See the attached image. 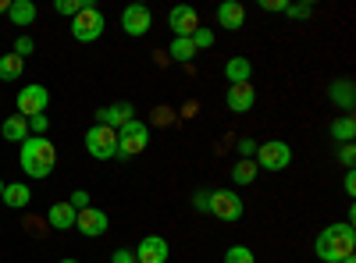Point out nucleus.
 Masks as SVG:
<instances>
[{
	"mask_svg": "<svg viewBox=\"0 0 356 263\" xmlns=\"http://www.w3.org/2000/svg\"><path fill=\"white\" fill-rule=\"evenodd\" d=\"M68 203H72V210L79 214V210H86V207H89V192H86V189H79V192H72V199H68Z\"/></svg>",
	"mask_w": 356,
	"mask_h": 263,
	"instance_id": "c9c22d12",
	"label": "nucleus"
},
{
	"mask_svg": "<svg viewBox=\"0 0 356 263\" xmlns=\"http://www.w3.org/2000/svg\"><path fill=\"white\" fill-rule=\"evenodd\" d=\"M0 135H4L8 142H25L29 139V121L22 118V114H8L4 125H0Z\"/></svg>",
	"mask_w": 356,
	"mask_h": 263,
	"instance_id": "aec40b11",
	"label": "nucleus"
},
{
	"mask_svg": "<svg viewBox=\"0 0 356 263\" xmlns=\"http://www.w3.org/2000/svg\"><path fill=\"white\" fill-rule=\"evenodd\" d=\"M328 100H332L339 110L353 114V103H356V85H353V78H335V82L328 85Z\"/></svg>",
	"mask_w": 356,
	"mask_h": 263,
	"instance_id": "dca6fc26",
	"label": "nucleus"
},
{
	"mask_svg": "<svg viewBox=\"0 0 356 263\" xmlns=\"http://www.w3.org/2000/svg\"><path fill=\"white\" fill-rule=\"evenodd\" d=\"M61 263H79V260H61Z\"/></svg>",
	"mask_w": 356,
	"mask_h": 263,
	"instance_id": "c03bdc74",
	"label": "nucleus"
},
{
	"mask_svg": "<svg viewBox=\"0 0 356 263\" xmlns=\"http://www.w3.org/2000/svg\"><path fill=\"white\" fill-rule=\"evenodd\" d=\"M47 224H50V228H57V231L75 228V210H72V203H54L50 214H47Z\"/></svg>",
	"mask_w": 356,
	"mask_h": 263,
	"instance_id": "412c9836",
	"label": "nucleus"
},
{
	"mask_svg": "<svg viewBox=\"0 0 356 263\" xmlns=\"http://www.w3.org/2000/svg\"><path fill=\"white\" fill-rule=\"evenodd\" d=\"M260 8H264V11H285L289 0H260Z\"/></svg>",
	"mask_w": 356,
	"mask_h": 263,
	"instance_id": "4c0bfd02",
	"label": "nucleus"
},
{
	"mask_svg": "<svg viewBox=\"0 0 356 263\" xmlns=\"http://www.w3.org/2000/svg\"><path fill=\"white\" fill-rule=\"evenodd\" d=\"M257 139H239V142H235V150H239V160H253L257 157Z\"/></svg>",
	"mask_w": 356,
	"mask_h": 263,
	"instance_id": "c85d7f7f",
	"label": "nucleus"
},
{
	"mask_svg": "<svg viewBox=\"0 0 356 263\" xmlns=\"http://www.w3.org/2000/svg\"><path fill=\"white\" fill-rule=\"evenodd\" d=\"M257 174H260L257 160H239V164L232 167V182L235 185H250V182H257Z\"/></svg>",
	"mask_w": 356,
	"mask_h": 263,
	"instance_id": "b1692460",
	"label": "nucleus"
},
{
	"mask_svg": "<svg viewBox=\"0 0 356 263\" xmlns=\"http://www.w3.org/2000/svg\"><path fill=\"white\" fill-rule=\"evenodd\" d=\"M8 8H11V0H0V15H8Z\"/></svg>",
	"mask_w": 356,
	"mask_h": 263,
	"instance_id": "a19ab883",
	"label": "nucleus"
},
{
	"mask_svg": "<svg viewBox=\"0 0 356 263\" xmlns=\"http://www.w3.org/2000/svg\"><path fill=\"white\" fill-rule=\"evenodd\" d=\"M353 135H356V118H353V114H342V118H335L332 121V139L335 142H353Z\"/></svg>",
	"mask_w": 356,
	"mask_h": 263,
	"instance_id": "4be33fe9",
	"label": "nucleus"
},
{
	"mask_svg": "<svg viewBox=\"0 0 356 263\" xmlns=\"http://www.w3.org/2000/svg\"><path fill=\"white\" fill-rule=\"evenodd\" d=\"M189 40H193L196 50H211V46H214V33H211V28H196Z\"/></svg>",
	"mask_w": 356,
	"mask_h": 263,
	"instance_id": "cd10ccee",
	"label": "nucleus"
},
{
	"mask_svg": "<svg viewBox=\"0 0 356 263\" xmlns=\"http://www.w3.org/2000/svg\"><path fill=\"white\" fill-rule=\"evenodd\" d=\"M214 22H218L221 28H228V33H235V28L246 25V8L239 4V0H225V4L214 11Z\"/></svg>",
	"mask_w": 356,
	"mask_h": 263,
	"instance_id": "2eb2a0df",
	"label": "nucleus"
},
{
	"mask_svg": "<svg viewBox=\"0 0 356 263\" xmlns=\"http://www.w3.org/2000/svg\"><path fill=\"white\" fill-rule=\"evenodd\" d=\"M0 203H8L11 210H25L29 203H33V192H29V185H22V182H11V185H4Z\"/></svg>",
	"mask_w": 356,
	"mask_h": 263,
	"instance_id": "6ab92c4d",
	"label": "nucleus"
},
{
	"mask_svg": "<svg viewBox=\"0 0 356 263\" xmlns=\"http://www.w3.org/2000/svg\"><path fill=\"white\" fill-rule=\"evenodd\" d=\"M339 160H342V167H346V171H353V164H356V146H353V142H346V146H342Z\"/></svg>",
	"mask_w": 356,
	"mask_h": 263,
	"instance_id": "f704fd0d",
	"label": "nucleus"
},
{
	"mask_svg": "<svg viewBox=\"0 0 356 263\" xmlns=\"http://www.w3.org/2000/svg\"><path fill=\"white\" fill-rule=\"evenodd\" d=\"M193 57H196V46H193V40H171V46H168V61L189 65Z\"/></svg>",
	"mask_w": 356,
	"mask_h": 263,
	"instance_id": "5701e85b",
	"label": "nucleus"
},
{
	"mask_svg": "<svg viewBox=\"0 0 356 263\" xmlns=\"http://www.w3.org/2000/svg\"><path fill=\"white\" fill-rule=\"evenodd\" d=\"M285 15H289V18H310V15H314V4H310V0H300V4H289Z\"/></svg>",
	"mask_w": 356,
	"mask_h": 263,
	"instance_id": "c756f323",
	"label": "nucleus"
},
{
	"mask_svg": "<svg viewBox=\"0 0 356 263\" xmlns=\"http://www.w3.org/2000/svg\"><path fill=\"white\" fill-rule=\"evenodd\" d=\"M225 78H228V85L250 82V78H253V65H250V57H228V61H225Z\"/></svg>",
	"mask_w": 356,
	"mask_h": 263,
	"instance_id": "f3484780",
	"label": "nucleus"
},
{
	"mask_svg": "<svg viewBox=\"0 0 356 263\" xmlns=\"http://www.w3.org/2000/svg\"><path fill=\"white\" fill-rule=\"evenodd\" d=\"M57 167V150L47 135H29L22 142V171L29 178H50V171Z\"/></svg>",
	"mask_w": 356,
	"mask_h": 263,
	"instance_id": "f03ea898",
	"label": "nucleus"
},
{
	"mask_svg": "<svg viewBox=\"0 0 356 263\" xmlns=\"http://www.w3.org/2000/svg\"><path fill=\"white\" fill-rule=\"evenodd\" d=\"M75 228H79V235H86V239H100L107 231V214L97 210V207H86V210L75 214Z\"/></svg>",
	"mask_w": 356,
	"mask_h": 263,
	"instance_id": "f8f14e48",
	"label": "nucleus"
},
{
	"mask_svg": "<svg viewBox=\"0 0 356 263\" xmlns=\"http://www.w3.org/2000/svg\"><path fill=\"white\" fill-rule=\"evenodd\" d=\"M104 28H107L104 11L89 4V8H82V11L72 18V40H75V43H97V40L104 36Z\"/></svg>",
	"mask_w": 356,
	"mask_h": 263,
	"instance_id": "7ed1b4c3",
	"label": "nucleus"
},
{
	"mask_svg": "<svg viewBox=\"0 0 356 263\" xmlns=\"http://www.w3.org/2000/svg\"><path fill=\"white\" fill-rule=\"evenodd\" d=\"M111 263H136V253H132V249H114Z\"/></svg>",
	"mask_w": 356,
	"mask_h": 263,
	"instance_id": "e433bc0d",
	"label": "nucleus"
},
{
	"mask_svg": "<svg viewBox=\"0 0 356 263\" xmlns=\"http://www.w3.org/2000/svg\"><path fill=\"white\" fill-rule=\"evenodd\" d=\"M25 121H29V135H47V125H50L47 114H36V118H25Z\"/></svg>",
	"mask_w": 356,
	"mask_h": 263,
	"instance_id": "7c9ffc66",
	"label": "nucleus"
},
{
	"mask_svg": "<svg viewBox=\"0 0 356 263\" xmlns=\"http://www.w3.org/2000/svg\"><path fill=\"white\" fill-rule=\"evenodd\" d=\"M168 256H171V246L164 242V235H146L136 246V263H168Z\"/></svg>",
	"mask_w": 356,
	"mask_h": 263,
	"instance_id": "9b49d317",
	"label": "nucleus"
},
{
	"mask_svg": "<svg viewBox=\"0 0 356 263\" xmlns=\"http://www.w3.org/2000/svg\"><path fill=\"white\" fill-rule=\"evenodd\" d=\"M353 249H356L353 224H328V228H321L317 239H314V253L324 263H342L346 256H353Z\"/></svg>",
	"mask_w": 356,
	"mask_h": 263,
	"instance_id": "f257e3e1",
	"label": "nucleus"
},
{
	"mask_svg": "<svg viewBox=\"0 0 356 263\" xmlns=\"http://www.w3.org/2000/svg\"><path fill=\"white\" fill-rule=\"evenodd\" d=\"M342 263H356V260H353V256H346V260H342Z\"/></svg>",
	"mask_w": 356,
	"mask_h": 263,
	"instance_id": "37998d69",
	"label": "nucleus"
},
{
	"mask_svg": "<svg viewBox=\"0 0 356 263\" xmlns=\"http://www.w3.org/2000/svg\"><path fill=\"white\" fill-rule=\"evenodd\" d=\"M136 118V107L132 103H111V107H100L97 110V125H107V128H125L129 121Z\"/></svg>",
	"mask_w": 356,
	"mask_h": 263,
	"instance_id": "4468645a",
	"label": "nucleus"
},
{
	"mask_svg": "<svg viewBox=\"0 0 356 263\" xmlns=\"http://www.w3.org/2000/svg\"><path fill=\"white\" fill-rule=\"evenodd\" d=\"M211 214H214L218 221L235 224V221L243 217V199H239V192H235V189H214V192H211Z\"/></svg>",
	"mask_w": 356,
	"mask_h": 263,
	"instance_id": "0eeeda50",
	"label": "nucleus"
},
{
	"mask_svg": "<svg viewBox=\"0 0 356 263\" xmlns=\"http://www.w3.org/2000/svg\"><path fill=\"white\" fill-rule=\"evenodd\" d=\"M57 15H68V18H75L82 8H89V0H57Z\"/></svg>",
	"mask_w": 356,
	"mask_h": 263,
	"instance_id": "bb28decb",
	"label": "nucleus"
},
{
	"mask_svg": "<svg viewBox=\"0 0 356 263\" xmlns=\"http://www.w3.org/2000/svg\"><path fill=\"white\" fill-rule=\"evenodd\" d=\"M4 185H8V182H4V178H0V196H4Z\"/></svg>",
	"mask_w": 356,
	"mask_h": 263,
	"instance_id": "79ce46f5",
	"label": "nucleus"
},
{
	"mask_svg": "<svg viewBox=\"0 0 356 263\" xmlns=\"http://www.w3.org/2000/svg\"><path fill=\"white\" fill-rule=\"evenodd\" d=\"M33 50H36V43H33V40H29V36H18V40H15V50H11V53H18L22 61H25V57L33 53Z\"/></svg>",
	"mask_w": 356,
	"mask_h": 263,
	"instance_id": "72a5a7b5",
	"label": "nucleus"
},
{
	"mask_svg": "<svg viewBox=\"0 0 356 263\" xmlns=\"http://www.w3.org/2000/svg\"><path fill=\"white\" fill-rule=\"evenodd\" d=\"M146 142H150V125L132 118L125 128H118V157H136L146 150Z\"/></svg>",
	"mask_w": 356,
	"mask_h": 263,
	"instance_id": "20e7f679",
	"label": "nucleus"
},
{
	"mask_svg": "<svg viewBox=\"0 0 356 263\" xmlns=\"http://www.w3.org/2000/svg\"><path fill=\"white\" fill-rule=\"evenodd\" d=\"M86 150L93 160H111L118 157V132L107 128V125H93L86 132Z\"/></svg>",
	"mask_w": 356,
	"mask_h": 263,
	"instance_id": "39448f33",
	"label": "nucleus"
},
{
	"mask_svg": "<svg viewBox=\"0 0 356 263\" xmlns=\"http://www.w3.org/2000/svg\"><path fill=\"white\" fill-rule=\"evenodd\" d=\"M150 25H154V15H150V8H143V4H129L125 11H122V28H125V36H146L150 33Z\"/></svg>",
	"mask_w": 356,
	"mask_h": 263,
	"instance_id": "1a4fd4ad",
	"label": "nucleus"
},
{
	"mask_svg": "<svg viewBox=\"0 0 356 263\" xmlns=\"http://www.w3.org/2000/svg\"><path fill=\"white\" fill-rule=\"evenodd\" d=\"M292 164V146L275 139V142H260L257 146V167L260 171H285Z\"/></svg>",
	"mask_w": 356,
	"mask_h": 263,
	"instance_id": "423d86ee",
	"label": "nucleus"
},
{
	"mask_svg": "<svg viewBox=\"0 0 356 263\" xmlns=\"http://www.w3.org/2000/svg\"><path fill=\"white\" fill-rule=\"evenodd\" d=\"M36 4H33V0H11V8H8V18L18 25V28H29V25H33L36 22Z\"/></svg>",
	"mask_w": 356,
	"mask_h": 263,
	"instance_id": "a211bd4d",
	"label": "nucleus"
},
{
	"mask_svg": "<svg viewBox=\"0 0 356 263\" xmlns=\"http://www.w3.org/2000/svg\"><path fill=\"white\" fill-rule=\"evenodd\" d=\"M193 207H196L200 214H211V192H207V189L193 192Z\"/></svg>",
	"mask_w": 356,
	"mask_h": 263,
	"instance_id": "2f4dec72",
	"label": "nucleus"
},
{
	"mask_svg": "<svg viewBox=\"0 0 356 263\" xmlns=\"http://www.w3.org/2000/svg\"><path fill=\"white\" fill-rule=\"evenodd\" d=\"M168 25H171L175 40H189V36L196 33V28H200V15H196L189 4H178V8H171Z\"/></svg>",
	"mask_w": 356,
	"mask_h": 263,
	"instance_id": "9d476101",
	"label": "nucleus"
},
{
	"mask_svg": "<svg viewBox=\"0 0 356 263\" xmlns=\"http://www.w3.org/2000/svg\"><path fill=\"white\" fill-rule=\"evenodd\" d=\"M346 196H356V171H346Z\"/></svg>",
	"mask_w": 356,
	"mask_h": 263,
	"instance_id": "58836bf2",
	"label": "nucleus"
},
{
	"mask_svg": "<svg viewBox=\"0 0 356 263\" xmlns=\"http://www.w3.org/2000/svg\"><path fill=\"white\" fill-rule=\"evenodd\" d=\"M22 68H25V61L18 53H4V57H0V78H4V82L22 78Z\"/></svg>",
	"mask_w": 356,
	"mask_h": 263,
	"instance_id": "393cba45",
	"label": "nucleus"
},
{
	"mask_svg": "<svg viewBox=\"0 0 356 263\" xmlns=\"http://www.w3.org/2000/svg\"><path fill=\"white\" fill-rule=\"evenodd\" d=\"M47 107H50V90L47 85H22V93H18V114L22 118L47 114Z\"/></svg>",
	"mask_w": 356,
	"mask_h": 263,
	"instance_id": "6e6552de",
	"label": "nucleus"
},
{
	"mask_svg": "<svg viewBox=\"0 0 356 263\" xmlns=\"http://www.w3.org/2000/svg\"><path fill=\"white\" fill-rule=\"evenodd\" d=\"M225 263H257V256H253L250 246H232V249L225 253Z\"/></svg>",
	"mask_w": 356,
	"mask_h": 263,
	"instance_id": "a878e982",
	"label": "nucleus"
},
{
	"mask_svg": "<svg viewBox=\"0 0 356 263\" xmlns=\"http://www.w3.org/2000/svg\"><path fill=\"white\" fill-rule=\"evenodd\" d=\"M154 125H175V110L171 107H154Z\"/></svg>",
	"mask_w": 356,
	"mask_h": 263,
	"instance_id": "473e14b6",
	"label": "nucleus"
},
{
	"mask_svg": "<svg viewBox=\"0 0 356 263\" xmlns=\"http://www.w3.org/2000/svg\"><path fill=\"white\" fill-rule=\"evenodd\" d=\"M196 114H200L196 103H186V107H182V118H196Z\"/></svg>",
	"mask_w": 356,
	"mask_h": 263,
	"instance_id": "ea45409f",
	"label": "nucleus"
},
{
	"mask_svg": "<svg viewBox=\"0 0 356 263\" xmlns=\"http://www.w3.org/2000/svg\"><path fill=\"white\" fill-rule=\"evenodd\" d=\"M225 103L232 114H250L253 103H257V90L250 82H239V85H228V93H225Z\"/></svg>",
	"mask_w": 356,
	"mask_h": 263,
	"instance_id": "ddd939ff",
	"label": "nucleus"
}]
</instances>
